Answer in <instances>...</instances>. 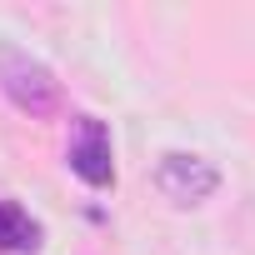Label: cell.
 <instances>
[{"label":"cell","mask_w":255,"mask_h":255,"mask_svg":"<svg viewBox=\"0 0 255 255\" xmlns=\"http://www.w3.org/2000/svg\"><path fill=\"white\" fill-rule=\"evenodd\" d=\"M0 90L25 115H55L60 110V80L50 75V65H40L30 50H20L10 40H0Z\"/></svg>","instance_id":"1"},{"label":"cell","mask_w":255,"mask_h":255,"mask_svg":"<svg viewBox=\"0 0 255 255\" xmlns=\"http://www.w3.org/2000/svg\"><path fill=\"white\" fill-rule=\"evenodd\" d=\"M155 185L165 200L175 205H200L220 190V170L205 160V155H190V150H165L160 165H155Z\"/></svg>","instance_id":"2"},{"label":"cell","mask_w":255,"mask_h":255,"mask_svg":"<svg viewBox=\"0 0 255 255\" xmlns=\"http://www.w3.org/2000/svg\"><path fill=\"white\" fill-rule=\"evenodd\" d=\"M70 170H75L90 190H110V185H115V150H110L105 120L75 115V130H70Z\"/></svg>","instance_id":"3"},{"label":"cell","mask_w":255,"mask_h":255,"mask_svg":"<svg viewBox=\"0 0 255 255\" xmlns=\"http://www.w3.org/2000/svg\"><path fill=\"white\" fill-rule=\"evenodd\" d=\"M40 240H45L40 220H35V215H25L15 200H5V195H0V250L35 255V250H40Z\"/></svg>","instance_id":"4"}]
</instances>
